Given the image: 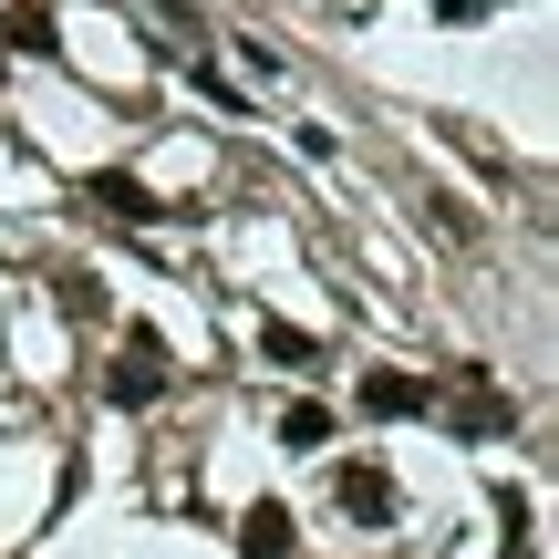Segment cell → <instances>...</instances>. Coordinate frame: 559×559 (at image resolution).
Returning a JSON list of instances; mask_svg holds the SVG:
<instances>
[{"mask_svg": "<svg viewBox=\"0 0 559 559\" xmlns=\"http://www.w3.org/2000/svg\"><path fill=\"white\" fill-rule=\"evenodd\" d=\"M0 41H11V52H52V11H41V0L0 11Z\"/></svg>", "mask_w": 559, "mask_h": 559, "instance_id": "obj_7", "label": "cell"}, {"mask_svg": "<svg viewBox=\"0 0 559 559\" xmlns=\"http://www.w3.org/2000/svg\"><path fill=\"white\" fill-rule=\"evenodd\" d=\"M239 559H300L290 508H249V519H239Z\"/></svg>", "mask_w": 559, "mask_h": 559, "instance_id": "obj_6", "label": "cell"}, {"mask_svg": "<svg viewBox=\"0 0 559 559\" xmlns=\"http://www.w3.org/2000/svg\"><path fill=\"white\" fill-rule=\"evenodd\" d=\"M436 404L456 415V436H477V445L519 425V394H498V383H487V362H445V373H436Z\"/></svg>", "mask_w": 559, "mask_h": 559, "instance_id": "obj_1", "label": "cell"}, {"mask_svg": "<svg viewBox=\"0 0 559 559\" xmlns=\"http://www.w3.org/2000/svg\"><path fill=\"white\" fill-rule=\"evenodd\" d=\"M332 508H342V519H362V528H383V519H394V477H383L373 456H342L332 466Z\"/></svg>", "mask_w": 559, "mask_h": 559, "instance_id": "obj_4", "label": "cell"}, {"mask_svg": "<svg viewBox=\"0 0 559 559\" xmlns=\"http://www.w3.org/2000/svg\"><path fill=\"white\" fill-rule=\"evenodd\" d=\"M166 383H177V362H166V342L156 332H124V353H115V373H104V394L135 415V404H156Z\"/></svg>", "mask_w": 559, "mask_h": 559, "instance_id": "obj_2", "label": "cell"}, {"mask_svg": "<svg viewBox=\"0 0 559 559\" xmlns=\"http://www.w3.org/2000/svg\"><path fill=\"white\" fill-rule=\"evenodd\" d=\"M280 445H300V456H321V445H332V415H321V404H290V415H280Z\"/></svg>", "mask_w": 559, "mask_h": 559, "instance_id": "obj_8", "label": "cell"}, {"mask_svg": "<svg viewBox=\"0 0 559 559\" xmlns=\"http://www.w3.org/2000/svg\"><path fill=\"white\" fill-rule=\"evenodd\" d=\"M83 207H94V218H115V228H156V218H166V198H156L145 177H124V166L83 177Z\"/></svg>", "mask_w": 559, "mask_h": 559, "instance_id": "obj_3", "label": "cell"}, {"mask_svg": "<svg viewBox=\"0 0 559 559\" xmlns=\"http://www.w3.org/2000/svg\"><path fill=\"white\" fill-rule=\"evenodd\" d=\"M260 353L290 362V373H311V332H290V321H260Z\"/></svg>", "mask_w": 559, "mask_h": 559, "instance_id": "obj_9", "label": "cell"}, {"mask_svg": "<svg viewBox=\"0 0 559 559\" xmlns=\"http://www.w3.org/2000/svg\"><path fill=\"white\" fill-rule=\"evenodd\" d=\"M425 11H445V21H477V11H498V0H425Z\"/></svg>", "mask_w": 559, "mask_h": 559, "instance_id": "obj_10", "label": "cell"}, {"mask_svg": "<svg viewBox=\"0 0 559 559\" xmlns=\"http://www.w3.org/2000/svg\"><path fill=\"white\" fill-rule=\"evenodd\" d=\"M353 404H362L373 425H404V415H436V383H425V373H362Z\"/></svg>", "mask_w": 559, "mask_h": 559, "instance_id": "obj_5", "label": "cell"}]
</instances>
